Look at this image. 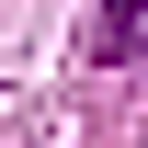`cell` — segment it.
Segmentation results:
<instances>
[{
    "instance_id": "obj_1",
    "label": "cell",
    "mask_w": 148,
    "mask_h": 148,
    "mask_svg": "<svg viewBox=\"0 0 148 148\" xmlns=\"http://www.w3.org/2000/svg\"><path fill=\"white\" fill-rule=\"evenodd\" d=\"M148 46V0H103V23H91V57L114 69V57H137Z\"/></svg>"
}]
</instances>
